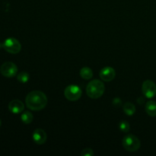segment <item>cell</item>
<instances>
[{
  "instance_id": "1",
  "label": "cell",
  "mask_w": 156,
  "mask_h": 156,
  "mask_svg": "<svg viewBox=\"0 0 156 156\" xmlns=\"http://www.w3.org/2000/svg\"><path fill=\"white\" fill-rule=\"evenodd\" d=\"M47 98L44 92L41 91H32L28 93L25 98L27 108L31 111H38L43 110L47 105Z\"/></svg>"
},
{
  "instance_id": "2",
  "label": "cell",
  "mask_w": 156,
  "mask_h": 156,
  "mask_svg": "<svg viewBox=\"0 0 156 156\" xmlns=\"http://www.w3.org/2000/svg\"><path fill=\"white\" fill-rule=\"evenodd\" d=\"M105 87L103 82L98 79L91 81L86 87V94L92 99H97L101 97L105 92Z\"/></svg>"
},
{
  "instance_id": "3",
  "label": "cell",
  "mask_w": 156,
  "mask_h": 156,
  "mask_svg": "<svg viewBox=\"0 0 156 156\" xmlns=\"http://www.w3.org/2000/svg\"><path fill=\"white\" fill-rule=\"evenodd\" d=\"M123 148L128 152H136L140 148V141L136 136L129 134L125 136L122 141Z\"/></svg>"
},
{
  "instance_id": "4",
  "label": "cell",
  "mask_w": 156,
  "mask_h": 156,
  "mask_svg": "<svg viewBox=\"0 0 156 156\" xmlns=\"http://www.w3.org/2000/svg\"><path fill=\"white\" fill-rule=\"evenodd\" d=\"M82 91L78 85H70L65 88L64 95L69 101H76L82 97Z\"/></svg>"
},
{
  "instance_id": "5",
  "label": "cell",
  "mask_w": 156,
  "mask_h": 156,
  "mask_svg": "<svg viewBox=\"0 0 156 156\" xmlns=\"http://www.w3.org/2000/svg\"><path fill=\"white\" fill-rule=\"evenodd\" d=\"M2 47L5 51L12 54H17L21 50L20 42L14 37L7 38L2 44Z\"/></svg>"
},
{
  "instance_id": "6",
  "label": "cell",
  "mask_w": 156,
  "mask_h": 156,
  "mask_svg": "<svg viewBox=\"0 0 156 156\" xmlns=\"http://www.w3.org/2000/svg\"><path fill=\"white\" fill-rule=\"evenodd\" d=\"M0 73L6 78H12L16 76L18 67L14 62H5L0 67Z\"/></svg>"
},
{
  "instance_id": "7",
  "label": "cell",
  "mask_w": 156,
  "mask_h": 156,
  "mask_svg": "<svg viewBox=\"0 0 156 156\" xmlns=\"http://www.w3.org/2000/svg\"><path fill=\"white\" fill-rule=\"evenodd\" d=\"M142 91L145 97L152 98L156 95V85L152 80H146L142 85Z\"/></svg>"
},
{
  "instance_id": "8",
  "label": "cell",
  "mask_w": 156,
  "mask_h": 156,
  "mask_svg": "<svg viewBox=\"0 0 156 156\" xmlns=\"http://www.w3.org/2000/svg\"><path fill=\"white\" fill-rule=\"evenodd\" d=\"M116 73L112 67L106 66L100 72V77L104 82H111L115 78Z\"/></svg>"
},
{
  "instance_id": "9",
  "label": "cell",
  "mask_w": 156,
  "mask_h": 156,
  "mask_svg": "<svg viewBox=\"0 0 156 156\" xmlns=\"http://www.w3.org/2000/svg\"><path fill=\"white\" fill-rule=\"evenodd\" d=\"M34 142L37 145H43L47 140V136L45 131L42 129H36L32 135Z\"/></svg>"
},
{
  "instance_id": "10",
  "label": "cell",
  "mask_w": 156,
  "mask_h": 156,
  "mask_svg": "<svg viewBox=\"0 0 156 156\" xmlns=\"http://www.w3.org/2000/svg\"><path fill=\"white\" fill-rule=\"evenodd\" d=\"M24 105L20 100H13L9 104V109L12 113L15 114H20L24 111Z\"/></svg>"
},
{
  "instance_id": "11",
  "label": "cell",
  "mask_w": 156,
  "mask_h": 156,
  "mask_svg": "<svg viewBox=\"0 0 156 156\" xmlns=\"http://www.w3.org/2000/svg\"><path fill=\"white\" fill-rule=\"evenodd\" d=\"M146 112L150 117L156 116V102L155 101H149L146 104Z\"/></svg>"
},
{
  "instance_id": "12",
  "label": "cell",
  "mask_w": 156,
  "mask_h": 156,
  "mask_svg": "<svg viewBox=\"0 0 156 156\" xmlns=\"http://www.w3.org/2000/svg\"><path fill=\"white\" fill-rule=\"evenodd\" d=\"M123 111L127 116H132L136 113V107L131 102H126L123 105Z\"/></svg>"
},
{
  "instance_id": "13",
  "label": "cell",
  "mask_w": 156,
  "mask_h": 156,
  "mask_svg": "<svg viewBox=\"0 0 156 156\" xmlns=\"http://www.w3.org/2000/svg\"><path fill=\"white\" fill-rule=\"evenodd\" d=\"M80 76L83 79L85 80H89L93 77V72L88 67H83L80 70Z\"/></svg>"
},
{
  "instance_id": "14",
  "label": "cell",
  "mask_w": 156,
  "mask_h": 156,
  "mask_svg": "<svg viewBox=\"0 0 156 156\" xmlns=\"http://www.w3.org/2000/svg\"><path fill=\"white\" fill-rule=\"evenodd\" d=\"M21 121L24 123V124H29V123H31L34 120V116L29 111H25V112L23 113L21 116Z\"/></svg>"
},
{
  "instance_id": "15",
  "label": "cell",
  "mask_w": 156,
  "mask_h": 156,
  "mask_svg": "<svg viewBox=\"0 0 156 156\" xmlns=\"http://www.w3.org/2000/svg\"><path fill=\"white\" fill-rule=\"evenodd\" d=\"M17 79L18 82H21V83H26L30 79V75L26 72H21V73H18L17 76Z\"/></svg>"
},
{
  "instance_id": "16",
  "label": "cell",
  "mask_w": 156,
  "mask_h": 156,
  "mask_svg": "<svg viewBox=\"0 0 156 156\" xmlns=\"http://www.w3.org/2000/svg\"><path fill=\"white\" fill-rule=\"evenodd\" d=\"M119 128H120L122 132L128 133L129 131V129H130V126H129V123L127 121L122 120L119 123Z\"/></svg>"
},
{
  "instance_id": "17",
  "label": "cell",
  "mask_w": 156,
  "mask_h": 156,
  "mask_svg": "<svg viewBox=\"0 0 156 156\" xmlns=\"http://www.w3.org/2000/svg\"><path fill=\"white\" fill-rule=\"evenodd\" d=\"M81 155L82 156H92L94 155V152L91 149L87 148V149H83L81 152Z\"/></svg>"
},
{
  "instance_id": "18",
  "label": "cell",
  "mask_w": 156,
  "mask_h": 156,
  "mask_svg": "<svg viewBox=\"0 0 156 156\" xmlns=\"http://www.w3.org/2000/svg\"><path fill=\"white\" fill-rule=\"evenodd\" d=\"M121 104H122V101L120 100V98H114V100H113V105H114V106L119 107L120 106Z\"/></svg>"
},
{
  "instance_id": "19",
  "label": "cell",
  "mask_w": 156,
  "mask_h": 156,
  "mask_svg": "<svg viewBox=\"0 0 156 156\" xmlns=\"http://www.w3.org/2000/svg\"><path fill=\"white\" fill-rule=\"evenodd\" d=\"M1 125H2V121H1V120H0V126H1Z\"/></svg>"
}]
</instances>
